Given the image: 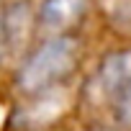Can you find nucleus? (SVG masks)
I'll use <instances>...</instances> for the list:
<instances>
[{
    "label": "nucleus",
    "instance_id": "f257e3e1",
    "mask_svg": "<svg viewBox=\"0 0 131 131\" xmlns=\"http://www.w3.org/2000/svg\"><path fill=\"white\" fill-rule=\"evenodd\" d=\"M80 64V41L77 36L62 31L49 34L34 49L26 51L18 70L13 75L16 90L23 98H44L51 95L67 82Z\"/></svg>",
    "mask_w": 131,
    "mask_h": 131
},
{
    "label": "nucleus",
    "instance_id": "f03ea898",
    "mask_svg": "<svg viewBox=\"0 0 131 131\" xmlns=\"http://www.w3.org/2000/svg\"><path fill=\"white\" fill-rule=\"evenodd\" d=\"M88 100L108 118V128L131 131V46L100 57L88 77Z\"/></svg>",
    "mask_w": 131,
    "mask_h": 131
},
{
    "label": "nucleus",
    "instance_id": "7ed1b4c3",
    "mask_svg": "<svg viewBox=\"0 0 131 131\" xmlns=\"http://www.w3.org/2000/svg\"><path fill=\"white\" fill-rule=\"evenodd\" d=\"M90 5V0H41L36 10V26L49 34L67 31Z\"/></svg>",
    "mask_w": 131,
    "mask_h": 131
},
{
    "label": "nucleus",
    "instance_id": "20e7f679",
    "mask_svg": "<svg viewBox=\"0 0 131 131\" xmlns=\"http://www.w3.org/2000/svg\"><path fill=\"white\" fill-rule=\"evenodd\" d=\"M0 16H3V34H5L8 51L10 49H18L28 39V23H31L28 0H16V3H10Z\"/></svg>",
    "mask_w": 131,
    "mask_h": 131
},
{
    "label": "nucleus",
    "instance_id": "39448f33",
    "mask_svg": "<svg viewBox=\"0 0 131 131\" xmlns=\"http://www.w3.org/2000/svg\"><path fill=\"white\" fill-rule=\"evenodd\" d=\"M113 21L121 28H131V0H118V3H116Z\"/></svg>",
    "mask_w": 131,
    "mask_h": 131
},
{
    "label": "nucleus",
    "instance_id": "423d86ee",
    "mask_svg": "<svg viewBox=\"0 0 131 131\" xmlns=\"http://www.w3.org/2000/svg\"><path fill=\"white\" fill-rule=\"evenodd\" d=\"M5 54H8V46H5V34H3V16H0V64H3Z\"/></svg>",
    "mask_w": 131,
    "mask_h": 131
},
{
    "label": "nucleus",
    "instance_id": "0eeeda50",
    "mask_svg": "<svg viewBox=\"0 0 131 131\" xmlns=\"http://www.w3.org/2000/svg\"><path fill=\"white\" fill-rule=\"evenodd\" d=\"M88 131H113V128H108V126H90Z\"/></svg>",
    "mask_w": 131,
    "mask_h": 131
}]
</instances>
